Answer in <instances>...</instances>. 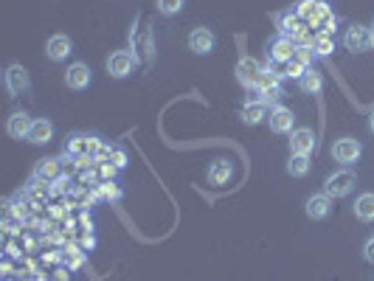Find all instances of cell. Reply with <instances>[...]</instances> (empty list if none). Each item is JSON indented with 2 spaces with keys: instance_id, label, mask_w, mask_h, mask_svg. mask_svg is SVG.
Masks as SVG:
<instances>
[{
  "instance_id": "7402d4cb",
  "label": "cell",
  "mask_w": 374,
  "mask_h": 281,
  "mask_svg": "<svg viewBox=\"0 0 374 281\" xmlns=\"http://www.w3.org/2000/svg\"><path fill=\"white\" fill-rule=\"evenodd\" d=\"M287 174H293V177H304V174H310V155H290Z\"/></svg>"
},
{
  "instance_id": "e0dca14e",
  "label": "cell",
  "mask_w": 374,
  "mask_h": 281,
  "mask_svg": "<svg viewBox=\"0 0 374 281\" xmlns=\"http://www.w3.org/2000/svg\"><path fill=\"white\" fill-rule=\"evenodd\" d=\"M352 208H354V217L360 222H374V194L371 191L368 194H360Z\"/></svg>"
},
{
  "instance_id": "83f0119b",
  "label": "cell",
  "mask_w": 374,
  "mask_h": 281,
  "mask_svg": "<svg viewBox=\"0 0 374 281\" xmlns=\"http://www.w3.org/2000/svg\"><path fill=\"white\" fill-rule=\"evenodd\" d=\"M368 130H371V135H374V113L368 116Z\"/></svg>"
},
{
  "instance_id": "52a82bcc",
  "label": "cell",
  "mask_w": 374,
  "mask_h": 281,
  "mask_svg": "<svg viewBox=\"0 0 374 281\" xmlns=\"http://www.w3.org/2000/svg\"><path fill=\"white\" fill-rule=\"evenodd\" d=\"M132 65H135V57H132L130 51H113V54L107 57V74H110L113 79L130 76V74H132Z\"/></svg>"
},
{
  "instance_id": "7c38bea8",
  "label": "cell",
  "mask_w": 374,
  "mask_h": 281,
  "mask_svg": "<svg viewBox=\"0 0 374 281\" xmlns=\"http://www.w3.org/2000/svg\"><path fill=\"white\" fill-rule=\"evenodd\" d=\"M6 88H9L12 96H20V93H26L32 88L29 74H26L23 65H9V71H6Z\"/></svg>"
},
{
  "instance_id": "3957f363",
  "label": "cell",
  "mask_w": 374,
  "mask_h": 281,
  "mask_svg": "<svg viewBox=\"0 0 374 281\" xmlns=\"http://www.w3.org/2000/svg\"><path fill=\"white\" fill-rule=\"evenodd\" d=\"M237 79H240V85L242 88H256L259 85V79H262V74H265V68L254 60V57H242L240 62H237Z\"/></svg>"
},
{
  "instance_id": "d6986e66",
  "label": "cell",
  "mask_w": 374,
  "mask_h": 281,
  "mask_svg": "<svg viewBox=\"0 0 374 281\" xmlns=\"http://www.w3.org/2000/svg\"><path fill=\"white\" fill-rule=\"evenodd\" d=\"M231 177H234V169H231L228 160H214V163H212V169H209V183L226 186Z\"/></svg>"
},
{
  "instance_id": "5bb4252c",
  "label": "cell",
  "mask_w": 374,
  "mask_h": 281,
  "mask_svg": "<svg viewBox=\"0 0 374 281\" xmlns=\"http://www.w3.org/2000/svg\"><path fill=\"white\" fill-rule=\"evenodd\" d=\"M304 211H307L310 219H324V217H329V211H332V197H329L326 191H324V194H312V197L307 200Z\"/></svg>"
},
{
  "instance_id": "9a60e30c",
  "label": "cell",
  "mask_w": 374,
  "mask_h": 281,
  "mask_svg": "<svg viewBox=\"0 0 374 281\" xmlns=\"http://www.w3.org/2000/svg\"><path fill=\"white\" fill-rule=\"evenodd\" d=\"M54 138V124L48 121V118H34V124H32V132H29V144H34V146H43V144H48Z\"/></svg>"
},
{
  "instance_id": "4316f807",
  "label": "cell",
  "mask_w": 374,
  "mask_h": 281,
  "mask_svg": "<svg viewBox=\"0 0 374 281\" xmlns=\"http://www.w3.org/2000/svg\"><path fill=\"white\" fill-rule=\"evenodd\" d=\"M113 155H116V169L127 166V155H124V152H113Z\"/></svg>"
},
{
  "instance_id": "30bf717a",
  "label": "cell",
  "mask_w": 374,
  "mask_h": 281,
  "mask_svg": "<svg viewBox=\"0 0 374 281\" xmlns=\"http://www.w3.org/2000/svg\"><path fill=\"white\" fill-rule=\"evenodd\" d=\"M214 46H217V40H214L212 29H195V32L189 34V51H195V54H200V57L212 54Z\"/></svg>"
},
{
  "instance_id": "f1b7e54d",
  "label": "cell",
  "mask_w": 374,
  "mask_h": 281,
  "mask_svg": "<svg viewBox=\"0 0 374 281\" xmlns=\"http://www.w3.org/2000/svg\"><path fill=\"white\" fill-rule=\"evenodd\" d=\"M371 48H374V29H371Z\"/></svg>"
},
{
  "instance_id": "ba28073f",
  "label": "cell",
  "mask_w": 374,
  "mask_h": 281,
  "mask_svg": "<svg viewBox=\"0 0 374 281\" xmlns=\"http://www.w3.org/2000/svg\"><path fill=\"white\" fill-rule=\"evenodd\" d=\"M268 124H270V130H273L276 135H287V132H293V124H296V116H293V110H287V107L276 104V107H270V116H268Z\"/></svg>"
},
{
  "instance_id": "8fae6325",
  "label": "cell",
  "mask_w": 374,
  "mask_h": 281,
  "mask_svg": "<svg viewBox=\"0 0 374 281\" xmlns=\"http://www.w3.org/2000/svg\"><path fill=\"white\" fill-rule=\"evenodd\" d=\"M71 51H74V43H71L68 34H54V37L48 40V46H46V54H48V60H54V62L68 60Z\"/></svg>"
},
{
  "instance_id": "d4e9b609",
  "label": "cell",
  "mask_w": 374,
  "mask_h": 281,
  "mask_svg": "<svg viewBox=\"0 0 374 281\" xmlns=\"http://www.w3.org/2000/svg\"><path fill=\"white\" fill-rule=\"evenodd\" d=\"M312 46H296V54H293V60L296 62H301L304 68H310V62H312Z\"/></svg>"
},
{
  "instance_id": "9c48e42d",
  "label": "cell",
  "mask_w": 374,
  "mask_h": 281,
  "mask_svg": "<svg viewBox=\"0 0 374 281\" xmlns=\"http://www.w3.org/2000/svg\"><path fill=\"white\" fill-rule=\"evenodd\" d=\"M90 82H93V74H90V68L85 62H74L65 71V85L71 90H85V88H90Z\"/></svg>"
},
{
  "instance_id": "2e32d148",
  "label": "cell",
  "mask_w": 374,
  "mask_h": 281,
  "mask_svg": "<svg viewBox=\"0 0 374 281\" xmlns=\"http://www.w3.org/2000/svg\"><path fill=\"white\" fill-rule=\"evenodd\" d=\"M32 124H34V118H29L26 113H20V110H18V113L9 118V127H6V130H9V135H12V138L23 141V138H29Z\"/></svg>"
},
{
  "instance_id": "44dd1931",
  "label": "cell",
  "mask_w": 374,
  "mask_h": 281,
  "mask_svg": "<svg viewBox=\"0 0 374 281\" xmlns=\"http://www.w3.org/2000/svg\"><path fill=\"white\" fill-rule=\"evenodd\" d=\"M265 116H268V104H265V102H251V104H245V110H242V121H245L248 127H256Z\"/></svg>"
},
{
  "instance_id": "7a4b0ae2",
  "label": "cell",
  "mask_w": 374,
  "mask_h": 281,
  "mask_svg": "<svg viewBox=\"0 0 374 281\" xmlns=\"http://www.w3.org/2000/svg\"><path fill=\"white\" fill-rule=\"evenodd\" d=\"M354 186H357V177H354V172H349V169H343V172H335V174H329L326 177V183H324V191L329 194V197H346V194H352L354 191Z\"/></svg>"
},
{
  "instance_id": "8992f818",
  "label": "cell",
  "mask_w": 374,
  "mask_h": 281,
  "mask_svg": "<svg viewBox=\"0 0 374 281\" xmlns=\"http://www.w3.org/2000/svg\"><path fill=\"white\" fill-rule=\"evenodd\" d=\"M343 46H346V51H354V54L368 51V48H371V29H366V26H352V29H346Z\"/></svg>"
},
{
  "instance_id": "277c9868",
  "label": "cell",
  "mask_w": 374,
  "mask_h": 281,
  "mask_svg": "<svg viewBox=\"0 0 374 281\" xmlns=\"http://www.w3.org/2000/svg\"><path fill=\"white\" fill-rule=\"evenodd\" d=\"M318 149V138L310 127H298L290 132V152L293 155H312Z\"/></svg>"
},
{
  "instance_id": "5b68a950",
  "label": "cell",
  "mask_w": 374,
  "mask_h": 281,
  "mask_svg": "<svg viewBox=\"0 0 374 281\" xmlns=\"http://www.w3.org/2000/svg\"><path fill=\"white\" fill-rule=\"evenodd\" d=\"M360 155H363V146H360V141H354V138H340V141H335L332 144V158L338 160V163H354V160H360Z\"/></svg>"
},
{
  "instance_id": "6da1fadb",
  "label": "cell",
  "mask_w": 374,
  "mask_h": 281,
  "mask_svg": "<svg viewBox=\"0 0 374 281\" xmlns=\"http://www.w3.org/2000/svg\"><path fill=\"white\" fill-rule=\"evenodd\" d=\"M65 152L74 155V158H99V155H107V149L102 146V141L99 138H88V135H74L65 144Z\"/></svg>"
},
{
  "instance_id": "cb8c5ba5",
  "label": "cell",
  "mask_w": 374,
  "mask_h": 281,
  "mask_svg": "<svg viewBox=\"0 0 374 281\" xmlns=\"http://www.w3.org/2000/svg\"><path fill=\"white\" fill-rule=\"evenodd\" d=\"M183 4H186V0H158V12L172 18V15H177L183 9Z\"/></svg>"
},
{
  "instance_id": "4fadbf2b",
  "label": "cell",
  "mask_w": 374,
  "mask_h": 281,
  "mask_svg": "<svg viewBox=\"0 0 374 281\" xmlns=\"http://www.w3.org/2000/svg\"><path fill=\"white\" fill-rule=\"evenodd\" d=\"M268 54H270V60H273V62H290V60H293V54H296L293 37H287V34H279V37L270 43Z\"/></svg>"
},
{
  "instance_id": "ffe728a7",
  "label": "cell",
  "mask_w": 374,
  "mask_h": 281,
  "mask_svg": "<svg viewBox=\"0 0 374 281\" xmlns=\"http://www.w3.org/2000/svg\"><path fill=\"white\" fill-rule=\"evenodd\" d=\"M60 172H62L60 160H37V166H34V177L37 180H46V183L60 180Z\"/></svg>"
},
{
  "instance_id": "ac0fdd59",
  "label": "cell",
  "mask_w": 374,
  "mask_h": 281,
  "mask_svg": "<svg viewBox=\"0 0 374 281\" xmlns=\"http://www.w3.org/2000/svg\"><path fill=\"white\" fill-rule=\"evenodd\" d=\"M298 88H301V93H307V96H318V93H321V88H324V79H321V74H318V71L307 68V71H304V76L298 79Z\"/></svg>"
},
{
  "instance_id": "603a6c76",
  "label": "cell",
  "mask_w": 374,
  "mask_h": 281,
  "mask_svg": "<svg viewBox=\"0 0 374 281\" xmlns=\"http://www.w3.org/2000/svg\"><path fill=\"white\" fill-rule=\"evenodd\" d=\"M312 51H315L318 57H329V54L335 51L332 34H315V40H312Z\"/></svg>"
},
{
  "instance_id": "484cf974",
  "label": "cell",
  "mask_w": 374,
  "mask_h": 281,
  "mask_svg": "<svg viewBox=\"0 0 374 281\" xmlns=\"http://www.w3.org/2000/svg\"><path fill=\"white\" fill-rule=\"evenodd\" d=\"M363 256H366V261H371V264H374V236H368V239H366V245H363Z\"/></svg>"
}]
</instances>
